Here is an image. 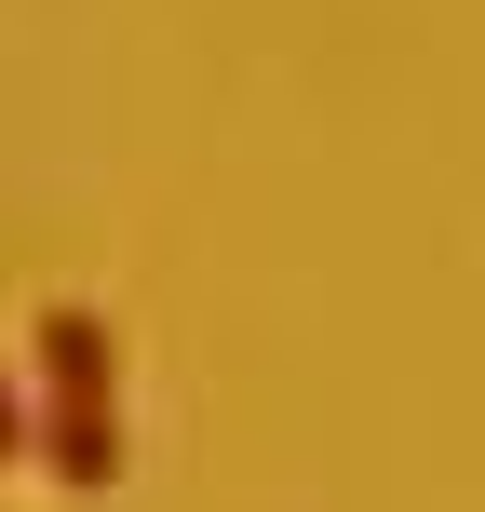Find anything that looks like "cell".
<instances>
[{"label": "cell", "instance_id": "obj_2", "mask_svg": "<svg viewBox=\"0 0 485 512\" xmlns=\"http://www.w3.org/2000/svg\"><path fill=\"white\" fill-rule=\"evenodd\" d=\"M14 445H41V418H27V391H14V364H0V459Z\"/></svg>", "mask_w": 485, "mask_h": 512}, {"label": "cell", "instance_id": "obj_1", "mask_svg": "<svg viewBox=\"0 0 485 512\" xmlns=\"http://www.w3.org/2000/svg\"><path fill=\"white\" fill-rule=\"evenodd\" d=\"M27 364H41V472L68 499H108V472H122V351H108V324L41 310Z\"/></svg>", "mask_w": 485, "mask_h": 512}]
</instances>
